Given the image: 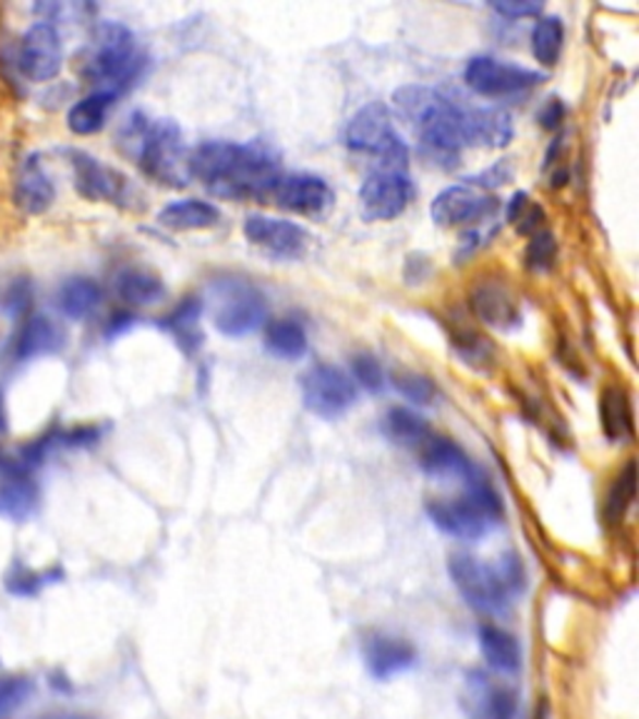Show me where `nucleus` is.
I'll return each instance as SVG.
<instances>
[{"label": "nucleus", "instance_id": "nucleus-3", "mask_svg": "<svg viewBox=\"0 0 639 719\" xmlns=\"http://www.w3.org/2000/svg\"><path fill=\"white\" fill-rule=\"evenodd\" d=\"M118 145L158 183L183 188L188 183V155L183 133L170 118L133 112L118 130Z\"/></svg>", "mask_w": 639, "mask_h": 719}, {"label": "nucleus", "instance_id": "nucleus-8", "mask_svg": "<svg viewBox=\"0 0 639 719\" xmlns=\"http://www.w3.org/2000/svg\"><path fill=\"white\" fill-rule=\"evenodd\" d=\"M447 570H450L453 585L470 610L478 614L507 612L513 595H509L495 565H485V562L472 558V554L457 552L447 562Z\"/></svg>", "mask_w": 639, "mask_h": 719}, {"label": "nucleus", "instance_id": "nucleus-42", "mask_svg": "<svg viewBox=\"0 0 639 719\" xmlns=\"http://www.w3.org/2000/svg\"><path fill=\"white\" fill-rule=\"evenodd\" d=\"M542 218H545V211H542L540 205L527 203L525 211L515 218L517 232H520V236H534V232H540L542 228Z\"/></svg>", "mask_w": 639, "mask_h": 719}, {"label": "nucleus", "instance_id": "nucleus-39", "mask_svg": "<svg viewBox=\"0 0 639 719\" xmlns=\"http://www.w3.org/2000/svg\"><path fill=\"white\" fill-rule=\"evenodd\" d=\"M352 372H355L358 383L370 390V393H377V390L383 387V368H379V362L373 358V355L367 352L358 355V358L352 360Z\"/></svg>", "mask_w": 639, "mask_h": 719}, {"label": "nucleus", "instance_id": "nucleus-40", "mask_svg": "<svg viewBox=\"0 0 639 719\" xmlns=\"http://www.w3.org/2000/svg\"><path fill=\"white\" fill-rule=\"evenodd\" d=\"M495 567L499 572V577H503V583H505V587L509 590V595L522 592V587H525V567H522V562H520V558H517V554H505V558L499 560Z\"/></svg>", "mask_w": 639, "mask_h": 719}, {"label": "nucleus", "instance_id": "nucleus-38", "mask_svg": "<svg viewBox=\"0 0 639 719\" xmlns=\"http://www.w3.org/2000/svg\"><path fill=\"white\" fill-rule=\"evenodd\" d=\"M33 695L28 678H0V717L19 709Z\"/></svg>", "mask_w": 639, "mask_h": 719}, {"label": "nucleus", "instance_id": "nucleus-20", "mask_svg": "<svg viewBox=\"0 0 639 719\" xmlns=\"http://www.w3.org/2000/svg\"><path fill=\"white\" fill-rule=\"evenodd\" d=\"M65 345V331L53 317L48 315H31L19 327L13 337V358L19 362L36 360L43 355H56Z\"/></svg>", "mask_w": 639, "mask_h": 719}, {"label": "nucleus", "instance_id": "nucleus-7", "mask_svg": "<svg viewBox=\"0 0 639 719\" xmlns=\"http://www.w3.org/2000/svg\"><path fill=\"white\" fill-rule=\"evenodd\" d=\"M213 323L222 335L243 337L267 320V300L261 288L243 277H222L210 285Z\"/></svg>", "mask_w": 639, "mask_h": 719}, {"label": "nucleus", "instance_id": "nucleus-6", "mask_svg": "<svg viewBox=\"0 0 639 719\" xmlns=\"http://www.w3.org/2000/svg\"><path fill=\"white\" fill-rule=\"evenodd\" d=\"M345 143L350 151L373 158V172H408L410 151L402 137L395 133L390 110L383 103H370L355 112V118L345 130Z\"/></svg>", "mask_w": 639, "mask_h": 719}, {"label": "nucleus", "instance_id": "nucleus-5", "mask_svg": "<svg viewBox=\"0 0 639 719\" xmlns=\"http://www.w3.org/2000/svg\"><path fill=\"white\" fill-rule=\"evenodd\" d=\"M427 515L437 530L455 540H480L503 519V500L482 475L468 484L465 495L427 502Z\"/></svg>", "mask_w": 639, "mask_h": 719}, {"label": "nucleus", "instance_id": "nucleus-43", "mask_svg": "<svg viewBox=\"0 0 639 719\" xmlns=\"http://www.w3.org/2000/svg\"><path fill=\"white\" fill-rule=\"evenodd\" d=\"M513 178V168L507 166V163H495V166H492L490 170L482 172V176L478 178H468L472 185H482V188H492V185H503L507 183V180Z\"/></svg>", "mask_w": 639, "mask_h": 719}, {"label": "nucleus", "instance_id": "nucleus-47", "mask_svg": "<svg viewBox=\"0 0 639 719\" xmlns=\"http://www.w3.org/2000/svg\"><path fill=\"white\" fill-rule=\"evenodd\" d=\"M8 432V415H5V397L0 393V438Z\"/></svg>", "mask_w": 639, "mask_h": 719}, {"label": "nucleus", "instance_id": "nucleus-26", "mask_svg": "<svg viewBox=\"0 0 639 719\" xmlns=\"http://www.w3.org/2000/svg\"><path fill=\"white\" fill-rule=\"evenodd\" d=\"M116 292L125 305L150 308L166 298V285L158 275L143 271V267H125L116 277Z\"/></svg>", "mask_w": 639, "mask_h": 719}, {"label": "nucleus", "instance_id": "nucleus-44", "mask_svg": "<svg viewBox=\"0 0 639 719\" xmlns=\"http://www.w3.org/2000/svg\"><path fill=\"white\" fill-rule=\"evenodd\" d=\"M497 13L507 15V19H527V15H540L542 5L540 3H527V0H507V3H492Z\"/></svg>", "mask_w": 639, "mask_h": 719}, {"label": "nucleus", "instance_id": "nucleus-25", "mask_svg": "<svg viewBox=\"0 0 639 719\" xmlns=\"http://www.w3.org/2000/svg\"><path fill=\"white\" fill-rule=\"evenodd\" d=\"M158 223L168 230H207L220 223V211L213 203L185 197L162 207L158 213Z\"/></svg>", "mask_w": 639, "mask_h": 719}, {"label": "nucleus", "instance_id": "nucleus-2", "mask_svg": "<svg viewBox=\"0 0 639 719\" xmlns=\"http://www.w3.org/2000/svg\"><path fill=\"white\" fill-rule=\"evenodd\" d=\"M395 106L405 123L420 137L422 148L439 166L450 168L465 148V108L427 85H405L395 91Z\"/></svg>", "mask_w": 639, "mask_h": 719}, {"label": "nucleus", "instance_id": "nucleus-19", "mask_svg": "<svg viewBox=\"0 0 639 719\" xmlns=\"http://www.w3.org/2000/svg\"><path fill=\"white\" fill-rule=\"evenodd\" d=\"M13 201L25 215H40L53 205L56 185L46 168H43L40 155L33 153L21 163L19 176H15L13 183Z\"/></svg>", "mask_w": 639, "mask_h": 719}, {"label": "nucleus", "instance_id": "nucleus-35", "mask_svg": "<svg viewBox=\"0 0 639 719\" xmlns=\"http://www.w3.org/2000/svg\"><path fill=\"white\" fill-rule=\"evenodd\" d=\"M557 263V240L552 232L540 230L530 236V242H527L525 250V265L530 267L532 273H547L555 267Z\"/></svg>", "mask_w": 639, "mask_h": 719}, {"label": "nucleus", "instance_id": "nucleus-46", "mask_svg": "<svg viewBox=\"0 0 639 719\" xmlns=\"http://www.w3.org/2000/svg\"><path fill=\"white\" fill-rule=\"evenodd\" d=\"M527 203H530V195H527V193H515L513 201H509V205H507V220L515 223V218L525 211Z\"/></svg>", "mask_w": 639, "mask_h": 719}, {"label": "nucleus", "instance_id": "nucleus-33", "mask_svg": "<svg viewBox=\"0 0 639 719\" xmlns=\"http://www.w3.org/2000/svg\"><path fill=\"white\" fill-rule=\"evenodd\" d=\"M565 40V23L557 15H545L534 23L532 28V56L540 60L542 65H555L563 50Z\"/></svg>", "mask_w": 639, "mask_h": 719}, {"label": "nucleus", "instance_id": "nucleus-4", "mask_svg": "<svg viewBox=\"0 0 639 719\" xmlns=\"http://www.w3.org/2000/svg\"><path fill=\"white\" fill-rule=\"evenodd\" d=\"M143 60L133 31L123 23L106 21L93 31L81 58V75L98 91L118 95L135 81Z\"/></svg>", "mask_w": 639, "mask_h": 719}, {"label": "nucleus", "instance_id": "nucleus-12", "mask_svg": "<svg viewBox=\"0 0 639 719\" xmlns=\"http://www.w3.org/2000/svg\"><path fill=\"white\" fill-rule=\"evenodd\" d=\"M542 81H545L542 73L515 63H505V60H497L492 56L472 58L468 68H465V83H468V88L478 95H487V98H503V95L530 91Z\"/></svg>", "mask_w": 639, "mask_h": 719}, {"label": "nucleus", "instance_id": "nucleus-21", "mask_svg": "<svg viewBox=\"0 0 639 719\" xmlns=\"http://www.w3.org/2000/svg\"><path fill=\"white\" fill-rule=\"evenodd\" d=\"M470 302L474 315H478L482 323L497 327V331H513L522 320L520 302L509 292V288H505V285L497 280L480 283L478 288H474Z\"/></svg>", "mask_w": 639, "mask_h": 719}, {"label": "nucleus", "instance_id": "nucleus-34", "mask_svg": "<svg viewBox=\"0 0 639 719\" xmlns=\"http://www.w3.org/2000/svg\"><path fill=\"white\" fill-rule=\"evenodd\" d=\"M635 492H637V465L635 460H629L607 492V502H604V517H607V523L617 525L619 519L625 517L627 507L632 505L635 500Z\"/></svg>", "mask_w": 639, "mask_h": 719}, {"label": "nucleus", "instance_id": "nucleus-9", "mask_svg": "<svg viewBox=\"0 0 639 719\" xmlns=\"http://www.w3.org/2000/svg\"><path fill=\"white\" fill-rule=\"evenodd\" d=\"M302 403L317 418H340L358 400L355 383L340 368L317 362L300 380Z\"/></svg>", "mask_w": 639, "mask_h": 719}, {"label": "nucleus", "instance_id": "nucleus-31", "mask_svg": "<svg viewBox=\"0 0 639 719\" xmlns=\"http://www.w3.org/2000/svg\"><path fill=\"white\" fill-rule=\"evenodd\" d=\"M265 345L275 358L282 360H300L308 352V333L298 320L280 317L267 325Z\"/></svg>", "mask_w": 639, "mask_h": 719}, {"label": "nucleus", "instance_id": "nucleus-1", "mask_svg": "<svg viewBox=\"0 0 639 719\" xmlns=\"http://www.w3.org/2000/svg\"><path fill=\"white\" fill-rule=\"evenodd\" d=\"M188 176L228 201H265L282 172L278 155L263 143L210 141L188 155Z\"/></svg>", "mask_w": 639, "mask_h": 719}, {"label": "nucleus", "instance_id": "nucleus-11", "mask_svg": "<svg viewBox=\"0 0 639 719\" xmlns=\"http://www.w3.org/2000/svg\"><path fill=\"white\" fill-rule=\"evenodd\" d=\"M499 201L492 195L480 193L470 185H450L439 193L430 213L437 225L445 228H485L487 223L497 220Z\"/></svg>", "mask_w": 639, "mask_h": 719}, {"label": "nucleus", "instance_id": "nucleus-30", "mask_svg": "<svg viewBox=\"0 0 639 719\" xmlns=\"http://www.w3.org/2000/svg\"><path fill=\"white\" fill-rule=\"evenodd\" d=\"M201 315H203V302L197 298H185L166 320H162V327L176 335L178 345L185 352H193L203 345Z\"/></svg>", "mask_w": 639, "mask_h": 719}, {"label": "nucleus", "instance_id": "nucleus-28", "mask_svg": "<svg viewBox=\"0 0 639 719\" xmlns=\"http://www.w3.org/2000/svg\"><path fill=\"white\" fill-rule=\"evenodd\" d=\"M118 95L113 93H103L95 91L91 95H85L83 100H77L75 106L68 110V128L75 135H93L106 125L108 110L113 108Z\"/></svg>", "mask_w": 639, "mask_h": 719}, {"label": "nucleus", "instance_id": "nucleus-18", "mask_svg": "<svg viewBox=\"0 0 639 719\" xmlns=\"http://www.w3.org/2000/svg\"><path fill=\"white\" fill-rule=\"evenodd\" d=\"M420 467L433 478H460L465 484L482 478V470L450 438H430L420 447Z\"/></svg>", "mask_w": 639, "mask_h": 719}, {"label": "nucleus", "instance_id": "nucleus-48", "mask_svg": "<svg viewBox=\"0 0 639 719\" xmlns=\"http://www.w3.org/2000/svg\"><path fill=\"white\" fill-rule=\"evenodd\" d=\"M40 719H93V717H85V715H48V717H40Z\"/></svg>", "mask_w": 639, "mask_h": 719}, {"label": "nucleus", "instance_id": "nucleus-36", "mask_svg": "<svg viewBox=\"0 0 639 719\" xmlns=\"http://www.w3.org/2000/svg\"><path fill=\"white\" fill-rule=\"evenodd\" d=\"M395 387L400 390L402 397H408L414 405H430L435 400L437 387L430 378L418 375V372H402L395 378Z\"/></svg>", "mask_w": 639, "mask_h": 719}, {"label": "nucleus", "instance_id": "nucleus-32", "mask_svg": "<svg viewBox=\"0 0 639 719\" xmlns=\"http://www.w3.org/2000/svg\"><path fill=\"white\" fill-rule=\"evenodd\" d=\"M600 420L604 435H607L612 443H619V440L632 435V407H629L625 390L619 387L604 390L600 400Z\"/></svg>", "mask_w": 639, "mask_h": 719}, {"label": "nucleus", "instance_id": "nucleus-13", "mask_svg": "<svg viewBox=\"0 0 639 719\" xmlns=\"http://www.w3.org/2000/svg\"><path fill=\"white\" fill-rule=\"evenodd\" d=\"M19 68L31 83H48L63 68V43L53 23H33L19 46Z\"/></svg>", "mask_w": 639, "mask_h": 719}, {"label": "nucleus", "instance_id": "nucleus-15", "mask_svg": "<svg viewBox=\"0 0 639 719\" xmlns=\"http://www.w3.org/2000/svg\"><path fill=\"white\" fill-rule=\"evenodd\" d=\"M270 197L282 211L305 215V218H323L335 201L330 185L310 172H288V176L282 172Z\"/></svg>", "mask_w": 639, "mask_h": 719}, {"label": "nucleus", "instance_id": "nucleus-10", "mask_svg": "<svg viewBox=\"0 0 639 719\" xmlns=\"http://www.w3.org/2000/svg\"><path fill=\"white\" fill-rule=\"evenodd\" d=\"M77 195L93 203H113L128 207L133 203V185L123 172L100 163L85 151H68Z\"/></svg>", "mask_w": 639, "mask_h": 719}, {"label": "nucleus", "instance_id": "nucleus-16", "mask_svg": "<svg viewBox=\"0 0 639 719\" xmlns=\"http://www.w3.org/2000/svg\"><path fill=\"white\" fill-rule=\"evenodd\" d=\"M412 201L408 172H370L360 185V205L367 220H393Z\"/></svg>", "mask_w": 639, "mask_h": 719}, {"label": "nucleus", "instance_id": "nucleus-22", "mask_svg": "<svg viewBox=\"0 0 639 719\" xmlns=\"http://www.w3.org/2000/svg\"><path fill=\"white\" fill-rule=\"evenodd\" d=\"M418 662L414 647L402 637L373 635L365 643V664L373 678L390 680L395 674L408 672Z\"/></svg>", "mask_w": 639, "mask_h": 719}, {"label": "nucleus", "instance_id": "nucleus-17", "mask_svg": "<svg viewBox=\"0 0 639 719\" xmlns=\"http://www.w3.org/2000/svg\"><path fill=\"white\" fill-rule=\"evenodd\" d=\"M38 505V484L31 467L11 457H0V517L23 523Z\"/></svg>", "mask_w": 639, "mask_h": 719}, {"label": "nucleus", "instance_id": "nucleus-41", "mask_svg": "<svg viewBox=\"0 0 639 719\" xmlns=\"http://www.w3.org/2000/svg\"><path fill=\"white\" fill-rule=\"evenodd\" d=\"M457 352L462 355L465 362H472L474 368H480L482 362L492 358V348H490V345L485 340H482V337L472 335V333L462 335L460 340H457Z\"/></svg>", "mask_w": 639, "mask_h": 719}, {"label": "nucleus", "instance_id": "nucleus-29", "mask_svg": "<svg viewBox=\"0 0 639 719\" xmlns=\"http://www.w3.org/2000/svg\"><path fill=\"white\" fill-rule=\"evenodd\" d=\"M385 432L393 443L410 450H420L433 438L430 422L420 418L418 412L408 410V407H393V410L385 415Z\"/></svg>", "mask_w": 639, "mask_h": 719}, {"label": "nucleus", "instance_id": "nucleus-24", "mask_svg": "<svg viewBox=\"0 0 639 719\" xmlns=\"http://www.w3.org/2000/svg\"><path fill=\"white\" fill-rule=\"evenodd\" d=\"M480 649L485 662L499 674H515L522 667V647L517 643L513 632L503 630L499 625H480L478 630Z\"/></svg>", "mask_w": 639, "mask_h": 719}, {"label": "nucleus", "instance_id": "nucleus-23", "mask_svg": "<svg viewBox=\"0 0 639 719\" xmlns=\"http://www.w3.org/2000/svg\"><path fill=\"white\" fill-rule=\"evenodd\" d=\"M509 141H513V120L505 110H465V143L474 148H503Z\"/></svg>", "mask_w": 639, "mask_h": 719}, {"label": "nucleus", "instance_id": "nucleus-37", "mask_svg": "<svg viewBox=\"0 0 639 719\" xmlns=\"http://www.w3.org/2000/svg\"><path fill=\"white\" fill-rule=\"evenodd\" d=\"M48 577H50V572H33L23 565H15L5 575V587H8V592H13V595L31 597V595H36L43 585L50 583Z\"/></svg>", "mask_w": 639, "mask_h": 719}, {"label": "nucleus", "instance_id": "nucleus-14", "mask_svg": "<svg viewBox=\"0 0 639 719\" xmlns=\"http://www.w3.org/2000/svg\"><path fill=\"white\" fill-rule=\"evenodd\" d=\"M245 238L250 245L261 248L263 253L273 257L296 260L308 253L313 236L302 228V225L273 215H248L245 220Z\"/></svg>", "mask_w": 639, "mask_h": 719}, {"label": "nucleus", "instance_id": "nucleus-45", "mask_svg": "<svg viewBox=\"0 0 639 719\" xmlns=\"http://www.w3.org/2000/svg\"><path fill=\"white\" fill-rule=\"evenodd\" d=\"M563 118H565V106H563V100H557V98H550L538 112V120L542 123V128H547V130H557L559 125H563Z\"/></svg>", "mask_w": 639, "mask_h": 719}, {"label": "nucleus", "instance_id": "nucleus-27", "mask_svg": "<svg viewBox=\"0 0 639 719\" xmlns=\"http://www.w3.org/2000/svg\"><path fill=\"white\" fill-rule=\"evenodd\" d=\"M103 288L93 277H68L58 290L60 313L71 320H85L100 308Z\"/></svg>", "mask_w": 639, "mask_h": 719}]
</instances>
